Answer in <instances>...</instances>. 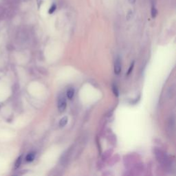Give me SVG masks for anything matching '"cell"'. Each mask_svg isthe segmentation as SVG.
<instances>
[{"instance_id": "cell-2", "label": "cell", "mask_w": 176, "mask_h": 176, "mask_svg": "<svg viewBox=\"0 0 176 176\" xmlns=\"http://www.w3.org/2000/svg\"><path fill=\"white\" fill-rule=\"evenodd\" d=\"M121 71V63H120V60L119 58H118L116 60L115 64H114V72L116 74H119Z\"/></svg>"}, {"instance_id": "cell-5", "label": "cell", "mask_w": 176, "mask_h": 176, "mask_svg": "<svg viewBox=\"0 0 176 176\" xmlns=\"http://www.w3.org/2000/svg\"><path fill=\"white\" fill-rule=\"evenodd\" d=\"M68 123V117L65 116L63 117V118L61 119V120H60L59 122V126L61 127H64L66 124Z\"/></svg>"}, {"instance_id": "cell-4", "label": "cell", "mask_w": 176, "mask_h": 176, "mask_svg": "<svg viewBox=\"0 0 176 176\" xmlns=\"http://www.w3.org/2000/svg\"><path fill=\"white\" fill-rule=\"evenodd\" d=\"M74 94V89L72 88H70L67 91V96L69 99H72L73 98Z\"/></svg>"}, {"instance_id": "cell-6", "label": "cell", "mask_w": 176, "mask_h": 176, "mask_svg": "<svg viewBox=\"0 0 176 176\" xmlns=\"http://www.w3.org/2000/svg\"><path fill=\"white\" fill-rule=\"evenodd\" d=\"M151 17L153 18H155L158 15V11L156 8L155 7V6H152L151 7Z\"/></svg>"}, {"instance_id": "cell-7", "label": "cell", "mask_w": 176, "mask_h": 176, "mask_svg": "<svg viewBox=\"0 0 176 176\" xmlns=\"http://www.w3.org/2000/svg\"><path fill=\"white\" fill-rule=\"evenodd\" d=\"M56 5L55 4H53V5L51 6V7L50 8L48 11V13L49 14H53L54 13V12L56 11Z\"/></svg>"}, {"instance_id": "cell-9", "label": "cell", "mask_w": 176, "mask_h": 176, "mask_svg": "<svg viewBox=\"0 0 176 176\" xmlns=\"http://www.w3.org/2000/svg\"><path fill=\"white\" fill-rule=\"evenodd\" d=\"M132 16H133V12L131 11H129V12H128L127 15V17H126V18H127V20H129V19L132 17Z\"/></svg>"}, {"instance_id": "cell-11", "label": "cell", "mask_w": 176, "mask_h": 176, "mask_svg": "<svg viewBox=\"0 0 176 176\" xmlns=\"http://www.w3.org/2000/svg\"><path fill=\"white\" fill-rule=\"evenodd\" d=\"M134 63H133L131 65V66H130V68H129V70H128L127 75H129V74H130L131 72V71H132V70H133V68H134Z\"/></svg>"}, {"instance_id": "cell-10", "label": "cell", "mask_w": 176, "mask_h": 176, "mask_svg": "<svg viewBox=\"0 0 176 176\" xmlns=\"http://www.w3.org/2000/svg\"><path fill=\"white\" fill-rule=\"evenodd\" d=\"M113 93H114V94H115L116 96H118V89H117L116 86L113 85Z\"/></svg>"}, {"instance_id": "cell-1", "label": "cell", "mask_w": 176, "mask_h": 176, "mask_svg": "<svg viewBox=\"0 0 176 176\" xmlns=\"http://www.w3.org/2000/svg\"><path fill=\"white\" fill-rule=\"evenodd\" d=\"M67 106V103H66V100H65V98L64 96H61L59 100V102H58V109L59 110V112H64L65 108H66Z\"/></svg>"}, {"instance_id": "cell-3", "label": "cell", "mask_w": 176, "mask_h": 176, "mask_svg": "<svg viewBox=\"0 0 176 176\" xmlns=\"http://www.w3.org/2000/svg\"><path fill=\"white\" fill-rule=\"evenodd\" d=\"M35 154L33 153V152H32V153H30V154H28V155L26 158V160L27 162H32V161H33L35 160Z\"/></svg>"}, {"instance_id": "cell-8", "label": "cell", "mask_w": 176, "mask_h": 176, "mask_svg": "<svg viewBox=\"0 0 176 176\" xmlns=\"http://www.w3.org/2000/svg\"><path fill=\"white\" fill-rule=\"evenodd\" d=\"M21 161H22V157H21V156H20V157L18 158L17 160V161H16V162H15V168H16V169L19 168V166L21 165Z\"/></svg>"}, {"instance_id": "cell-12", "label": "cell", "mask_w": 176, "mask_h": 176, "mask_svg": "<svg viewBox=\"0 0 176 176\" xmlns=\"http://www.w3.org/2000/svg\"><path fill=\"white\" fill-rule=\"evenodd\" d=\"M128 2H129V4H134L136 3V0H128Z\"/></svg>"}]
</instances>
